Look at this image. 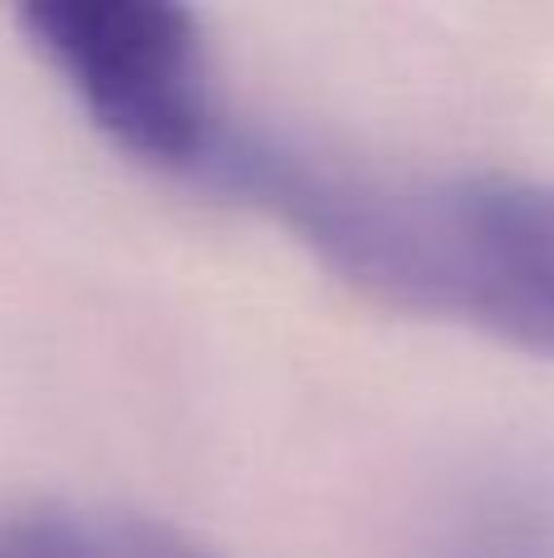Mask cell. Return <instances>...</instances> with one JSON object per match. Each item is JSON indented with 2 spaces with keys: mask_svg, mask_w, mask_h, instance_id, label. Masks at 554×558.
I'll list each match as a JSON object with an SVG mask.
<instances>
[{
  "mask_svg": "<svg viewBox=\"0 0 554 558\" xmlns=\"http://www.w3.org/2000/svg\"><path fill=\"white\" fill-rule=\"evenodd\" d=\"M0 558H216L192 534L123 510L0 514Z\"/></svg>",
  "mask_w": 554,
  "mask_h": 558,
  "instance_id": "3957f363",
  "label": "cell"
},
{
  "mask_svg": "<svg viewBox=\"0 0 554 558\" xmlns=\"http://www.w3.org/2000/svg\"><path fill=\"white\" fill-rule=\"evenodd\" d=\"M202 186L294 231L353 294L554 363V182L369 172L231 128Z\"/></svg>",
  "mask_w": 554,
  "mask_h": 558,
  "instance_id": "6da1fadb",
  "label": "cell"
},
{
  "mask_svg": "<svg viewBox=\"0 0 554 558\" xmlns=\"http://www.w3.org/2000/svg\"><path fill=\"white\" fill-rule=\"evenodd\" d=\"M15 25L118 153L202 186L231 123L192 10L172 0H29Z\"/></svg>",
  "mask_w": 554,
  "mask_h": 558,
  "instance_id": "7a4b0ae2",
  "label": "cell"
}]
</instances>
